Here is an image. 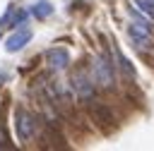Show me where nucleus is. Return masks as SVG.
Masks as SVG:
<instances>
[{
    "label": "nucleus",
    "mask_w": 154,
    "mask_h": 151,
    "mask_svg": "<svg viewBox=\"0 0 154 151\" xmlns=\"http://www.w3.org/2000/svg\"><path fill=\"white\" fill-rule=\"evenodd\" d=\"M135 5L149 22H154V0H135Z\"/></svg>",
    "instance_id": "obj_10"
},
{
    "label": "nucleus",
    "mask_w": 154,
    "mask_h": 151,
    "mask_svg": "<svg viewBox=\"0 0 154 151\" xmlns=\"http://www.w3.org/2000/svg\"><path fill=\"white\" fill-rule=\"evenodd\" d=\"M38 19H46V17H51L53 14V5L48 2V0H38L36 5H34V10H31Z\"/></svg>",
    "instance_id": "obj_8"
},
{
    "label": "nucleus",
    "mask_w": 154,
    "mask_h": 151,
    "mask_svg": "<svg viewBox=\"0 0 154 151\" xmlns=\"http://www.w3.org/2000/svg\"><path fill=\"white\" fill-rule=\"evenodd\" d=\"M14 125H17V137H19V141H29V139L34 137V132H36V120H34V115H31L29 110H24V108H17V110H14Z\"/></svg>",
    "instance_id": "obj_4"
},
{
    "label": "nucleus",
    "mask_w": 154,
    "mask_h": 151,
    "mask_svg": "<svg viewBox=\"0 0 154 151\" xmlns=\"http://www.w3.org/2000/svg\"><path fill=\"white\" fill-rule=\"evenodd\" d=\"M70 84L75 89V93L84 101H91L94 98V77L89 74V70L84 65H77L70 74Z\"/></svg>",
    "instance_id": "obj_3"
},
{
    "label": "nucleus",
    "mask_w": 154,
    "mask_h": 151,
    "mask_svg": "<svg viewBox=\"0 0 154 151\" xmlns=\"http://www.w3.org/2000/svg\"><path fill=\"white\" fill-rule=\"evenodd\" d=\"M29 41H31V29H17L14 34H10V36L5 38V50H7V53H17V50H22Z\"/></svg>",
    "instance_id": "obj_6"
},
{
    "label": "nucleus",
    "mask_w": 154,
    "mask_h": 151,
    "mask_svg": "<svg viewBox=\"0 0 154 151\" xmlns=\"http://www.w3.org/2000/svg\"><path fill=\"white\" fill-rule=\"evenodd\" d=\"M132 22L128 24V36H130V41H132V46L137 48V50H149L154 43H152V29H149V24L144 22V19H140L135 12H132Z\"/></svg>",
    "instance_id": "obj_1"
},
{
    "label": "nucleus",
    "mask_w": 154,
    "mask_h": 151,
    "mask_svg": "<svg viewBox=\"0 0 154 151\" xmlns=\"http://www.w3.org/2000/svg\"><path fill=\"white\" fill-rule=\"evenodd\" d=\"M12 144H10V137H7V129H5V125L0 122V149H10Z\"/></svg>",
    "instance_id": "obj_11"
},
{
    "label": "nucleus",
    "mask_w": 154,
    "mask_h": 151,
    "mask_svg": "<svg viewBox=\"0 0 154 151\" xmlns=\"http://www.w3.org/2000/svg\"><path fill=\"white\" fill-rule=\"evenodd\" d=\"M116 60H118V70L125 74V77H130V79H135V67L130 65V60L125 58V55H120L118 50H116Z\"/></svg>",
    "instance_id": "obj_9"
},
{
    "label": "nucleus",
    "mask_w": 154,
    "mask_h": 151,
    "mask_svg": "<svg viewBox=\"0 0 154 151\" xmlns=\"http://www.w3.org/2000/svg\"><path fill=\"white\" fill-rule=\"evenodd\" d=\"M91 67H94V81H96L101 89L111 91V89L116 86V67H113L111 58L103 53V55H99V58L94 60Z\"/></svg>",
    "instance_id": "obj_2"
},
{
    "label": "nucleus",
    "mask_w": 154,
    "mask_h": 151,
    "mask_svg": "<svg viewBox=\"0 0 154 151\" xmlns=\"http://www.w3.org/2000/svg\"><path fill=\"white\" fill-rule=\"evenodd\" d=\"M89 113H91V117H94V122L101 127V129H113L116 127V117H113V113H111V108L106 105V103H101V101H89Z\"/></svg>",
    "instance_id": "obj_5"
},
{
    "label": "nucleus",
    "mask_w": 154,
    "mask_h": 151,
    "mask_svg": "<svg viewBox=\"0 0 154 151\" xmlns=\"http://www.w3.org/2000/svg\"><path fill=\"white\" fill-rule=\"evenodd\" d=\"M46 60H48V67H51V70L60 72V70H65V67L70 65V53L58 46V48H51V50L46 53Z\"/></svg>",
    "instance_id": "obj_7"
}]
</instances>
